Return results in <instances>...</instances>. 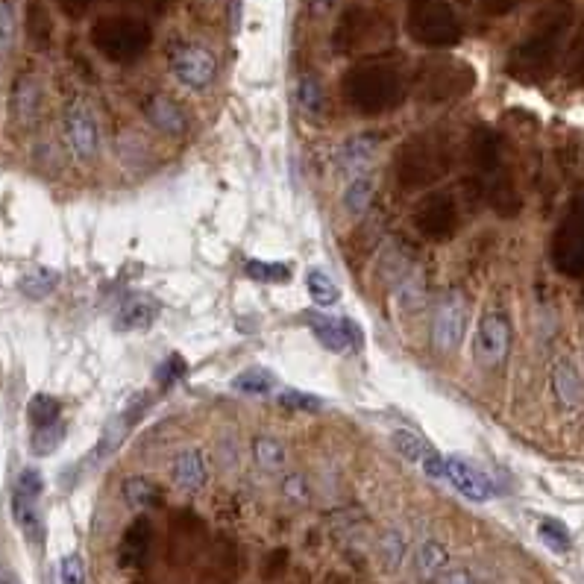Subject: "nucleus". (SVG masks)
Listing matches in <instances>:
<instances>
[{
    "label": "nucleus",
    "mask_w": 584,
    "mask_h": 584,
    "mask_svg": "<svg viewBox=\"0 0 584 584\" xmlns=\"http://www.w3.org/2000/svg\"><path fill=\"white\" fill-rule=\"evenodd\" d=\"M279 405L288 408V411H300V414H315L323 408V400L315 394H306V391H282L279 394Z\"/></svg>",
    "instance_id": "a19ab883"
},
{
    "label": "nucleus",
    "mask_w": 584,
    "mask_h": 584,
    "mask_svg": "<svg viewBox=\"0 0 584 584\" xmlns=\"http://www.w3.org/2000/svg\"><path fill=\"white\" fill-rule=\"evenodd\" d=\"M153 42V30L144 18L135 15H106L94 21L91 27V45L94 50L118 65L135 62Z\"/></svg>",
    "instance_id": "39448f33"
},
{
    "label": "nucleus",
    "mask_w": 584,
    "mask_h": 584,
    "mask_svg": "<svg viewBox=\"0 0 584 584\" xmlns=\"http://www.w3.org/2000/svg\"><path fill=\"white\" fill-rule=\"evenodd\" d=\"M56 282H59V276H56V270H33V273H27L24 279H21V291L27 294V297H33V300H42L47 297L53 288H56Z\"/></svg>",
    "instance_id": "58836bf2"
},
{
    "label": "nucleus",
    "mask_w": 584,
    "mask_h": 584,
    "mask_svg": "<svg viewBox=\"0 0 584 584\" xmlns=\"http://www.w3.org/2000/svg\"><path fill=\"white\" fill-rule=\"evenodd\" d=\"M297 103L303 106L306 115H323L326 100H323V86H320L317 77H312V74L300 77V83H297Z\"/></svg>",
    "instance_id": "72a5a7b5"
},
{
    "label": "nucleus",
    "mask_w": 584,
    "mask_h": 584,
    "mask_svg": "<svg viewBox=\"0 0 584 584\" xmlns=\"http://www.w3.org/2000/svg\"><path fill=\"white\" fill-rule=\"evenodd\" d=\"M65 441V426L62 423H50V426H42L33 432V441H30V450L33 455L45 458V455H53V452L62 447Z\"/></svg>",
    "instance_id": "4c0bfd02"
},
{
    "label": "nucleus",
    "mask_w": 584,
    "mask_h": 584,
    "mask_svg": "<svg viewBox=\"0 0 584 584\" xmlns=\"http://www.w3.org/2000/svg\"><path fill=\"white\" fill-rule=\"evenodd\" d=\"M391 444H394V450L400 452L405 461H411V464H423V458L435 450L426 438H420L417 432H408V429H397V432L391 435Z\"/></svg>",
    "instance_id": "7c9ffc66"
},
{
    "label": "nucleus",
    "mask_w": 584,
    "mask_h": 584,
    "mask_svg": "<svg viewBox=\"0 0 584 584\" xmlns=\"http://www.w3.org/2000/svg\"><path fill=\"white\" fill-rule=\"evenodd\" d=\"M414 561H417V573H420L426 582H435V579L444 576V570H447V564H450V555H447L444 543H438V540H423L420 549H417V555H414Z\"/></svg>",
    "instance_id": "b1692460"
},
{
    "label": "nucleus",
    "mask_w": 584,
    "mask_h": 584,
    "mask_svg": "<svg viewBox=\"0 0 584 584\" xmlns=\"http://www.w3.org/2000/svg\"><path fill=\"white\" fill-rule=\"evenodd\" d=\"M0 584H21L18 582V576H12V573H6V576H3V582Z\"/></svg>",
    "instance_id": "5fc2aeb1"
},
{
    "label": "nucleus",
    "mask_w": 584,
    "mask_h": 584,
    "mask_svg": "<svg viewBox=\"0 0 584 584\" xmlns=\"http://www.w3.org/2000/svg\"><path fill=\"white\" fill-rule=\"evenodd\" d=\"M244 273L256 282H268V285H285L291 282V270L288 265H279V262H259V259H250L244 265Z\"/></svg>",
    "instance_id": "c9c22d12"
},
{
    "label": "nucleus",
    "mask_w": 584,
    "mask_h": 584,
    "mask_svg": "<svg viewBox=\"0 0 584 584\" xmlns=\"http://www.w3.org/2000/svg\"><path fill=\"white\" fill-rule=\"evenodd\" d=\"M182 376H185V359H182V356H168V359L156 367V382L165 385V388L174 385Z\"/></svg>",
    "instance_id": "37998d69"
},
{
    "label": "nucleus",
    "mask_w": 584,
    "mask_h": 584,
    "mask_svg": "<svg viewBox=\"0 0 584 584\" xmlns=\"http://www.w3.org/2000/svg\"><path fill=\"white\" fill-rule=\"evenodd\" d=\"M423 473L429 476V479H447V458L441 455L438 450H432L426 458H423Z\"/></svg>",
    "instance_id": "a18cd8bd"
},
{
    "label": "nucleus",
    "mask_w": 584,
    "mask_h": 584,
    "mask_svg": "<svg viewBox=\"0 0 584 584\" xmlns=\"http://www.w3.org/2000/svg\"><path fill=\"white\" fill-rule=\"evenodd\" d=\"M376 150H379V138H376V135L370 133L353 135V138H347V141L338 147V165H341V171L359 174V171H364V168L373 162Z\"/></svg>",
    "instance_id": "4be33fe9"
},
{
    "label": "nucleus",
    "mask_w": 584,
    "mask_h": 584,
    "mask_svg": "<svg viewBox=\"0 0 584 584\" xmlns=\"http://www.w3.org/2000/svg\"><path fill=\"white\" fill-rule=\"evenodd\" d=\"M344 97L361 115H382L405 100V83L397 68L382 62H361L344 74Z\"/></svg>",
    "instance_id": "20e7f679"
},
{
    "label": "nucleus",
    "mask_w": 584,
    "mask_h": 584,
    "mask_svg": "<svg viewBox=\"0 0 584 584\" xmlns=\"http://www.w3.org/2000/svg\"><path fill=\"white\" fill-rule=\"evenodd\" d=\"M403 552H405L403 538H400L397 532H388L385 540H382V555H385L388 570H397V567L403 564Z\"/></svg>",
    "instance_id": "c03bdc74"
},
{
    "label": "nucleus",
    "mask_w": 584,
    "mask_h": 584,
    "mask_svg": "<svg viewBox=\"0 0 584 584\" xmlns=\"http://www.w3.org/2000/svg\"><path fill=\"white\" fill-rule=\"evenodd\" d=\"M379 36V18L361 6H353L347 12H341L338 27L332 33V45L338 53H356L364 50L373 39Z\"/></svg>",
    "instance_id": "ddd939ff"
},
{
    "label": "nucleus",
    "mask_w": 584,
    "mask_h": 584,
    "mask_svg": "<svg viewBox=\"0 0 584 584\" xmlns=\"http://www.w3.org/2000/svg\"><path fill=\"white\" fill-rule=\"evenodd\" d=\"M517 3H520V0H479L482 12H485V15H494V18H502V15H508V12H514Z\"/></svg>",
    "instance_id": "09e8293b"
},
{
    "label": "nucleus",
    "mask_w": 584,
    "mask_h": 584,
    "mask_svg": "<svg viewBox=\"0 0 584 584\" xmlns=\"http://www.w3.org/2000/svg\"><path fill=\"white\" fill-rule=\"evenodd\" d=\"M288 567V549H276L265 558V579H279Z\"/></svg>",
    "instance_id": "49530a36"
},
{
    "label": "nucleus",
    "mask_w": 584,
    "mask_h": 584,
    "mask_svg": "<svg viewBox=\"0 0 584 584\" xmlns=\"http://www.w3.org/2000/svg\"><path fill=\"white\" fill-rule=\"evenodd\" d=\"M253 455H256V461H259V467H265V470H282L285 467V461H288V452L282 447V441L279 438H270V435H259L256 441H253Z\"/></svg>",
    "instance_id": "2f4dec72"
},
{
    "label": "nucleus",
    "mask_w": 584,
    "mask_h": 584,
    "mask_svg": "<svg viewBox=\"0 0 584 584\" xmlns=\"http://www.w3.org/2000/svg\"><path fill=\"white\" fill-rule=\"evenodd\" d=\"M285 491H288L291 499H303V502L309 499V496H306V488H303V479H297V476H291V479L285 482Z\"/></svg>",
    "instance_id": "603ef678"
},
{
    "label": "nucleus",
    "mask_w": 584,
    "mask_h": 584,
    "mask_svg": "<svg viewBox=\"0 0 584 584\" xmlns=\"http://www.w3.org/2000/svg\"><path fill=\"white\" fill-rule=\"evenodd\" d=\"M570 83L573 86H584V33L576 45V53H573V62H570Z\"/></svg>",
    "instance_id": "de8ad7c7"
},
{
    "label": "nucleus",
    "mask_w": 584,
    "mask_h": 584,
    "mask_svg": "<svg viewBox=\"0 0 584 584\" xmlns=\"http://www.w3.org/2000/svg\"><path fill=\"white\" fill-rule=\"evenodd\" d=\"M414 229L429 241H450L458 232V203L447 191H432L414 206Z\"/></svg>",
    "instance_id": "1a4fd4ad"
},
{
    "label": "nucleus",
    "mask_w": 584,
    "mask_h": 584,
    "mask_svg": "<svg viewBox=\"0 0 584 584\" xmlns=\"http://www.w3.org/2000/svg\"><path fill=\"white\" fill-rule=\"evenodd\" d=\"M159 315V303H153V297L147 294H130L118 315H115V329L118 332H141V329H150L153 320Z\"/></svg>",
    "instance_id": "aec40b11"
},
{
    "label": "nucleus",
    "mask_w": 584,
    "mask_h": 584,
    "mask_svg": "<svg viewBox=\"0 0 584 584\" xmlns=\"http://www.w3.org/2000/svg\"><path fill=\"white\" fill-rule=\"evenodd\" d=\"M464 332H467V300H464V294L450 291V294L441 297V303L435 309L432 341H435L438 350L450 353L464 341Z\"/></svg>",
    "instance_id": "9b49d317"
},
{
    "label": "nucleus",
    "mask_w": 584,
    "mask_h": 584,
    "mask_svg": "<svg viewBox=\"0 0 584 584\" xmlns=\"http://www.w3.org/2000/svg\"><path fill=\"white\" fill-rule=\"evenodd\" d=\"M476 86V71L464 59L452 56H432L414 74V94L423 103H450Z\"/></svg>",
    "instance_id": "0eeeda50"
},
{
    "label": "nucleus",
    "mask_w": 584,
    "mask_h": 584,
    "mask_svg": "<svg viewBox=\"0 0 584 584\" xmlns=\"http://www.w3.org/2000/svg\"><path fill=\"white\" fill-rule=\"evenodd\" d=\"M452 171V147L447 135L438 130L411 135L397 150L394 174L403 188L417 191L426 185H435Z\"/></svg>",
    "instance_id": "f03ea898"
},
{
    "label": "nucleus",
    "mask_w": 584,
    "mask_h": 584,
    "mask_svg": "<svg viewBox=\"0 0 584 584\" xmlns=\"http://www.w3.org/2000/svg\"><path fill=\"white\" fill-rule=\"evenodd\" d=\"M42 494H45V479H42V473L33 470V467H27V470L18 476L15 491H12V517H15L18 529L33 540V543H39V540H42V532H45L42 514H39V499H42Z\"/></svg>",
    "instance_id": "9d476101"
},
{
    "label": "nucleus",
    "mask_w": 584,
    "mask_h": 584,
    "mask_svg": "<svg viewBox=\"0 0 584 584\" xmlns=\"http://www.w3.org/2000/svg\"><path fill=\"white\" fill-rule=\"evenodd\" d=\"M373 191H376V182L370 180V177H356V180L347 185V191H344V206H347V212H353V215L367 212V206H370V200H373Z\"/></svg>",
    "instance_id": "f704fd0d"
},
{
    "label": "nucleus",
    "mask_w": 584,
    "mask_h": 584,
    "mask_svg": "<svg viewBox=\"0 0 584 584\" xmlns=\"http://www.w3.org/2000/svg\"><path fill=\"white\" fill-rule=\"evenodd\" d=\"M538 538L543 540L546 549H552V552H558V555H567V552L573 549V535H570V529H567L561 520H555V517H543V520H540Z\"/></svg>",
    "instance_id": "c756f323"
},
{
    "label": "nucleus",
    "mask_w": 584,
    "mask_h": 584,
    "mask_svg": "<svg viewBox=\"0 0 584 584\" xmlns=\"http://www.w3.org/2000/svg\"><path fill=\"white\" fill-rule=\"evenodd\" d=\"M405 30L417 45L432 50L461 42V24L450 0H405Z\"/></svg>",
    "instance_id": "423d86ee"
},
{
    "label": "nucleus",
    "mask_w": 584,
    "mask_h": 584,
    "mask_svg": "<svg viewBox=\"0 0 584 584\" xmlns=\"http://www.w3.org/2000/svg\"><path fill=\"white\" fill-rule=\"evenodd\" d=\"M447 482H450L452 488L464 496V499H470V502H488V499H494L496 494L491 476L482 473V470H479L476 464H470L467 458H458V455L447 458Z\"/></svg>",
    "instance_id": "f3484780"
},
{
    "label": "nucleus",
    "mask_w": 584,
    "mask_h": 584,
    "mask_svg": "<svg viewBox=\"0 0 584 584\" xmlns=\"http://www.w3.org/2000/svg\"><path fill=\"white\" fill-rule=\"evenodd\" d=\"M470 156H473V165L479 171V182H482V191H485L491 209L502 218L517 215L520 212V194H517V185L511 180V171L505 168L499 135L494 130H488V127H479L470 138Z\"/></svg>",
    "instance_id": "7ed1b4c3"
},
{
    "label": "nucleus",
    "mask_w": 584,
    "mask_h": 584,
    "mask_svg": "<svg viewBox=\"0 0 584 584\" xmlns=\"http://www.w3.org/2000/svg\"><path fill=\"white\" fill-rule=\"evenodd\" d=\"M153 552V523L141 514L124 529L121 543H118V564L124 570H141L147 567Z\"/></svg>",
    "instance_id": "a211bd4d"
},
{
    "label": "nucleus",
    "mask_w": 584,
    "mask_h": 584,
    "mask_svg": "<svg viewBox=\"0 0 584 584\" xmlns=\"http://www.w3.org/2000/svg\"><path fill=\"white\" fill-rule=\"evenodd\" d=\"M94 6V0H59V9L68 15V18H83Z\"/></svg>",
    "instance_id": "8fccbe9b"
},
{
    "label": "nucleus",
    "mask_w": 584,
    "mask_h": 584,
    "mask_svg": "<svg viewBox=\"0 0 584 584\" xmlns=\"http://www.w3.org/2000/svg\"><path fill=\"white\" fill-rule=\"evenodd\" d=\"M573 24V9L567 3H558L546 9L532 27V33L511 50L508 56V74L526 86H538L552 77L555 62L561 56V45L567 39V30Z\"/></svg>",
    "instance_id": "f257e3e1"
},
{
    "label": "nucleus",
    "mask_w": 584,
    "mask_h": 584,
    "mask_svg": "<svg viewBox=\"0 0 584 584\" xmlns=\"http://www.w3.org/2000/svg\"><path fill=\"white\" fill-rule=\"evenodd\" d=\"M441 584H473V579L467 570H452L447 576H441Z\"/></svg>",
    "instance_id": "864d4df0"
},
{
    "label": "nucleus",
    "mask_w": 584,
    "mask_h": 584,
    "mask_svg": "<svg viewBox=\"0 0 584 584\" xmlns=\"http://www.w3.org/2000/svg\"><path fill=\"white\" fill-rule=\"evenodd\" d=\"M59 584H86V564L77 552L59 561Z\"/></svg>",
    "instance_id": "79ce46f5"
},
{
    "label": "nucleus",
    "mask_w": 584,
    "mask_h": 584,
    "mask_svg": "<svg viewBox=\"0 0 584 584\" xmlns=\"http://www.w3.org/2000/svg\"><path fill=\"white\" fill-rule=\"evenodd\" d=\"M15 33H18L15 3L12 0H0V56H6L15 47Z\"/></svg>",
    "instance_id": "ea45409f"
},
{
    "label": "nucleus",
    "mask_w": 584,
    "mask_h": 584,
    "mask_svg": "<svg viewBox=\"0 0 584 584\" xmlns=\"http://www.w3.org/2000/svg\"><path fill=\"white\" fill-rule=\"evenodd\" d=\"M144 112H147L150 124H153L156 130H162V133L180 135L182 130H185L182 109L171 100V97H153V100H147Z\"/></svg>",
    "instance_id": "5701e85b"
},
{
    "label": "nucleus",
    "mask_w": 584,
    "mask_h": 584,
    "mask_svg": "<svg viewBox=\"0 0 584 584\" xmlns=\"http://www.w3.org/2000/svg\"><path fill=\"white\" fill-rule=\"evenodd\" d=\"M124 3H130V6H138V9H144V12H165L168 9V3L171 0H124Z\"/></svg>",
    "instance_id": "3c124183"
},
{
    "label": "nucleus",
    "mask_w": 584,
    "mask_h": 584,
    "mask_svg": "<svg viewBox=\"0 0 584 584\" xmlns=\"http://www.w3.org/2000/svg\"><path fill=\"white\" fill-rule=\"evenodd\" d=\"M39 112V83L33 77H21L12 89V115L21 124H30Z\"/></svg>",
    "instance_id": "a878e982"
},
{
    "label": "nucleus",
    "mask_w": 584,
    "mask_h": 584,
    "mask_svg": "<svg viewBox=\"0 0 584 584\" xmlns=\"http://www.w3.org/2000/svg\"><path fill=\"white\" fill-rule=\"evenodd\" d=\"M206 543V526L197 514L191 511H177L171 517V535H168V555L174 564H191Z\"/></svg>",
    "instance_id": "4468645a"
},
{
    "label": "nucleus",
    "mask_w": 584,
    "mask_h": 584,
    "mask_svg": "<svg viewBox=\"0 0 584 584\" xmlns=\"http://www.w3.org/2000/svg\"><path fill=\"white\" fill-rule=\"evenodd\" d=\"M552 265L570 279L584 276V191L573 197L552 235Z\"/></svg>",
    "instance_id": "6e6552de"
},
{
    "label": "nucleus",
    "mask_w": 584,
    "mask_h": 584,
    "mask_svg": "<svg viewBox=\"0 0 584 584\" xmlns=\"http://www.w3.org/2000/svg\"><path fill=\"white\" fill-rule=\"evenodd\" d=\"M511 347V323L502 312H488L476 329V361L482 367H499Z\"/></svg>",
    "instance_id": "2eb2a0df"
},
{
    "label": "nucleus",
    "mask_w": 584,
    "mask_h": 584,
    "mask_svg": "<svg viewBox=\"0 0 584 584\" xmlns=\"http://www.w3.org/2000/svg\"><path fill=\"white\" fill-rule=\"evenodd\" d=\"M171 68H174V77L188 89H206L218 77V59L212 56V50L200 45L177 47L171 56Z\"/></svg>",
    "instance_id": "f8f14e48"
},
{
    "label": "nucleus",
    "mask_w": 584,
    "mask_h": 584,
    "mask_svg": "<svg viewBox=\"0 0 584 584\" xmlns=\"http://www.w3.org/2000/svg\"><path fill=\"white\" fill-rule=\"evenodd\" d=\"M552 388H555L561 405H567V408H576V405L584 403L582 379H579V373L567 361L555 364V370H552Z\"/></svg>",
    "instance_id": "393cba45"
},
{
    "label": "nucleus",
    "mask_w": 584,
    "mask_h": 584,
    "mask_svg": "<svg viewBox=\"0 0 584 584\" xmlns=\"http://www.w3.org/2000/svg\"><path fill=\"white\" fill-rule=\"evenodd\" d=\"M306 288H309V297L315 300L317 306H335L338 303V285L323 270H309Z\"/></svg>",
    "instance_id": "e433bc0d"
},
{
    "label": "nucleus",
    "mask_w": 584,
    "mask_h": 584,
    "mask_svg": "<svg viewBox=\"0 0 584 584\" xmlns=\"http://www.w3.org/2000/svg\"><path fill=\"white\" fill-rule=\"evenodd\" d=\"M171 476H174V485L185 491V494H197L206 488V479H209V470H206V458L200 450H182L174 458V467H171Z\"/></svg>",
    "instance_id": "412c9836"
},
{
    "label": "nucleus",
    "mask_w": 584,
    "mask_h": 584,
    "mask_svg": "<svg viewBox=\"0 0 584 584\" xmlns=\"http://www.w3.org/2000/svg\"><path fill=\"white\" fill-rule=\"evenodd\" d=\"M27 36L39 50H45L53 39V21H50V12L42 0L27 3Z\"/></svg>",
    "instance_id": "bb28decb"
},
{
    "label": "nucleus",
    "mask_w": 584,
    "mask_h": 584,
    "mask_svg": "<svg viewBox=\"0 0 584 584\" xmlns=\"http://www.w3.org/2000/svg\"><path fill=\"white\" fill-rule=\"evenodd\" d=\"M59 414H62V403L50 394H36L30 405H27V417L33 423V429H42L50 423H59Z\"/></svg>",
    "instance_id": "473e14b6"
},
{
    "label": "nucleus",
    "mask_w": 584,
    "mask_h": 584,
    "mask_svg": "<svg viewBox=\"0 0 584 584\" xmlns=\"http://www.w3.org/2000/svg\"><path fill=\"white\" fill-rule=\"evenodd\" d=\"M121 494H124L130 508H156V505H162V491H159L150 479H144V476H130V479H124Z\"/></svg>",
    "instance_id": "cd10ccee"
},
{
    "label": "nucleus",
    "mask_w": 584,
    "mask_h": 584,
    "mask_svg": "<svg viewBox=\"0 0 584 584\" xmlns=\"http://www.w3.org/2000/svg\"><path fill=\"white\" fill-rule=\"evenodd\" d=\"M273 388H276V376L265 367H247L232 379V391H238V394L262 397V394H270Z\"/></svg>",
    "instance_id": "c85d7f7f"
},
{
    "label": "nucleus",
    "mask_w": 584,
    "mask_h": 584,
    "mask_svg": "<svg viewBox=\"0 0 584 584\" xmlns=\"http://www.w3.org/2000/svg\"><path fill=\"white\" fill-rule=\"evenodd\" d=\"M309 326H312V335L320 341V347L329 353L344 356V353H356L361 347V329L350 317L320 315L312 317Z\"/></svg>",
    "instance_id": "dca6fc26"
},
{
    "label": "nucleus",
    "mask_w": 584,
    "mask_h": 584,
    "mask_svg": "<svg viewBox=\"0 0 584 584\" xmlns=\"http://www.w3.org/2000/svg\"><path fill=\"white\" fill-rule=\"evenodd\" d=\"M65 133H68V144H71V150L80 156V159H91L94 153H97V141H100V135H97V121H94V115H91V109L86 103H71L68 109H65Z\"/></svg>",
    "instance_id": "6ab92c4d"
}]
</instances>
